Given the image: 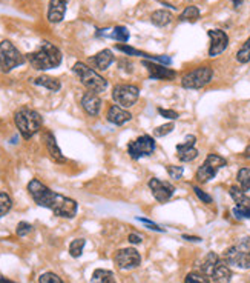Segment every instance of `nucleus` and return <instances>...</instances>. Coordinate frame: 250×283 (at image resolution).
<instances>
[{
  "mask_svg": "<svg viewBox=\"0 0 250 283\" xmlns=\"http://www.w3.org/2000/svg\"><path fill=\"white\" fill-rule=\"evenodd\" d=\"M236 182L239 188H242L244 191H248L250 189V168H241L236 174Z\"/></svg>",
  "mask_w": 250,
  "mask_h": 283,
  "instance_id": "29",
  "label": "nucleus"
},
{
  "mask_svg": "<svg viewBox=\"0 0 250 283\" xmlns=\"http://www.w3.org/2000/svg\"><path fill=\"white\" fill-rule=\"evenodd\" d=\"M38 283H63L62 278L54 272H45L38 277Z\"/></svg>",
  "mask_w": 250,
  "mask_h": 283,
  "instance_id": "37",
  "label": "nucleus"
},
{
  "mask_svg": "<svg viewBox=\"0 0 250 283\" xmlns=\"http://www.w3.org/2000/svg\"><path fill=\"white\" fill-rule=\"evenodd\" d=\"M172 19H174V16L166 10H158V11L152 13V16H151V22L155 26H160V28L168 26L172 22Z\"/></svg>",
  "mask_w": 250,
  "mask_h": 283,
  "instance_id": "24",
  "label": "nucleus"
},
{
  "mask_svg": "<svg viewBox=\"0 0 250 283\" xmlns=\"http://www.w3.org/2000/svg\"><path fill=\"white\" fill-rule=\"evenodd\" d=\"M115 48H117L118 51L124 53V54H128V56H137V57H144V59L149 57V54L141 53V51H138V50H135V48H132V47H129V45H117Z\"/></svg>",
  "mask_w": 250,
  "mask_h": 283,
  "instance_id": "34",
  "label": "nucleus"
},
{
  "mask_svg": "<svg viewBox=\"0 0 250 283\" xmlns=\"http://www.w3.org/2000/svg\"><path fill=\"white\" fill-rule=\"evenodd\" d=\"M184 283H211V278L203 272H189L184 278Z\"/></svg>",
  "mask_w": 250,
  "mask_h": 283,
  "instance_id": "33",
  "label": "nucleus"
},
{
  "mask_svg": "<svg viewBox=\"0 0 250 283\" xmlns=\"http://www.w3.org/2000/svg\"><path fill=\"white\" fill-rule=\"evenodd\" d=\"M72 71L78 75L81 85L85 87L88 91L95 93V94H100V93H105V91H106V88H108L106 78H103L95 69H92V68L88 66L86 63L77 62V63L74 65Z\"/></svg>",
  "mask_w": 250,
  "mask_h": 283,
  "instance_id": "4",
  "label": "nucleus"
},
{
  "mask_svg": "<svg viewBox=\"0 0 250 283\" xmlns=\"http://www.w3.org/2000/svg\"><path fill=\"white\" fill-rule=\"evenodd\" d=\"M236 62L241 65H245L250 62V37L242 44V47L236 53Z\"/></svg>",
  "mask_w": 250,
  "mask_h": 283,
  "instance_id": "28",
  "label": "nucleus"
},
{
  "mask_svg": "<svg viewBox=\"0 0 250 283\" xmlns=\"http://www.w3.org/2000/svg\"><path fill=\"white\" fill-rule=\"evenodd\" d=\"M175 125L174 122H169V124H164V125H160L154 130V136L155 137H164V136H168L174 131Z\"/></svg>",
  "mask_w": 250,
  "mask_h": 283,
  "instance_id": "35",
  "label": "nucleus"
},
{
  "mask_svg": "<svg viewBox=\"0 0 250 283\" xmlns=\"http://www.w3.org/2000/svg\"><path fill=\"white\" fill-rule=\"evenodd\" d=\"M108 122H111L112 125H117V127H121L124 124H128L132 120V114L126 109V108H121L118 105H111L109 109H108Z\"/></svg>",
  "mask_w": 250,
  "mask_h": 283,
  "instance_id": "15",
  "label": "nucleus"
},
{
  "mask_svg": "<svg viewBox=\"0 0 250 283\" xmlns=\"http://www.w3.org/2000/svg\"><path fill=\"white\" fill-rule=\"evenodd\" d=\"M85 245H86V240H85V238H75V240H72L71 245H69V254H71L74 259H78V257L83 254Z\"/></svg>",
  "mask_w": 250,
  "mask_h": 283,
  "instance_id": "30",
  "label": "nucleus"
},
{
  "mask_svg": "<svg viewBox=\"0 0 250 283\" xmlns=\"http://www.w3.org/2000/svg\"><path fill=\"white\" fill-rule=\"evenodd\" d=\"M143 66L147 69L149 77L155 80H174L177 77V72L161 63H155L154 60H143Z\"/></svg>",
  "mask_w": 250,
  "mask_h": 283,
  "instance_id": "14",
  "label": "nucleus"
},
{
  "mask_svg": "<svg viewBox=\"0 0 250 283\" xmlns=\"http://www.w3.org/2000/svg\"><path fill=\"white\" fill-rule=\"evenodd\" d=\"M232 2H233L235 8H239V7H241V4H242V0H232Z\"/></svg>",
  "mask_w": 250,
  "mask_h": 283,
  "instance_id": "46",
  "label": "nucleus"
},
{
  "mask_svg": "<svg viewBox=\"0 0 250 283\" xmlns=\"http://www.w3.org/2000/svg\"><path fill=\"white\" fill-rule=\"evenodd\" d=\"M26 57L10 42V40H4L0 44V69L4 72H10L14 68L23 65Z\"/></svg>",
  "mask_w": 250,
  "mask_h": 283,
  "instance_id": "8",
  "label": "nucleus"
},
{
  "mask_svg": "<svg viewBox=\"0 0 250 283\" xmlns=\"http://www.w3.org/2000/svg\"><path fill=\"white\" fill-rule=\"evenodd\" d=\"M31 231H32V225H29V223H26V222H20V223L17 225V235H19V237H25V235H28Z\"/></svg>",
  "mask_w": 250,
  "mask_h": 283,
  "instance_id": "40",
  "label": "nucleus"
},
{
  "mask_svg": "<svg viewBox=\"0 0 250 283\" xmlns=\"http://www.w3.org/2000/svg\"><path fill=\"white\" fill-rule=\"evenodd\" d=\"M141 240H143V237L137 232H131L129 237H128V241L131 245H138V244H141Z\"/></svg>",
  "mask_w": 250,
  "mask_h": 283,
  "instance_id": "44",
  "label": "nucleus"
},
{
  "mask_svg": "<svg viewBox=\"0 0 250 283\" xmlns=\"http://www.w3.org/2000/svg\"><path fill=\"white\" fill-rule=\"evenodd\" d=\"M0 283H16V281H13V280H8V278L2 277V278H0Z\"/></svg>",
  "mask_w": 250,
  "mask_h": 283,
  "instance_id": "47",
  "label": "nucleus"
},
{
  "mask_svg": "<svg viewBox=\"0 0 250 283\" xmlns=\"http://www.w3.org/2000/svg\"><path fill=\"white\" fill-rule=\"evenodd\" d=\"M155 139L144 134V136H140L138 139L132 140L129 145H128V154L131 158L134 160H138L141 157H149L154 154L155 151Z\"/></svg>",
  "mask_w": 250,
  "mask_h": 283,
  "instance_id": "10",
  "label": "nucleus"
},
{
  "mask_svg": "<svg viewBox=\"0 0 250 283\" xmlns=\"http://www.w3.org/2000/svg\"><path fill=\"white\" fill-rule=\"evenodd\" d=\"M114 262L120 269L131 271V269H135V268L140 266L141 256L135 248H123V250L117 251V254L114 257Z\"/></svg>",
  "mask_w": 250,
  "mask_h": 283,
  "instance_id": "11",
  "label": "nucleus"
},
{
  "mask_svg": "<svg viewBox=\"0 0 250 283\" xmlns=\"http://www.w3.org/2000/svg\"><path fill=\"white\" fill-rule=\"evenodd\" d=\"M43 142H45V146H46L48 154L51 155V158L56 160V161H59V164H65L66 158H65V155L62 154V151H60V148H59V145H57V140H56V137H54V134H53L51 131H45V134H43Z\"/></svg>",
  "mask_w": 250,
  "mask_h": 283,
  "instance_id": "18",
  "label": "nucleus"
},
{
  "mask_svg": "<svg viewBox=\"0 0 250 283\" xmlns=\"http://www.w3.org/2000/svg\"><path fill=\"white\" fill-rule=\"evenodd\" d=\"M207 34H209V38H211L209 56L217 57L221 53H224L226 48L229 47V35L223 29H209Z\"/></svg>",
  "mask_w": 250,
  "mask_h": 283,
  "instance_id": "13",
  "label": "nucleus"
},
{
  "mask_svg": "<svg viewBox=\"0 0 250 283\" xmlns=\"http://www.w3.org/2000/svg\"><path fill=\"white\" fill-rule=\"evenodd\" d=\"M149 188H151L152 195L155 197L158 204H166V201H169L175 192V186L171 182H164V180H160L155 177L149 180Z\"/></svg>",
  "mask_w": 250,
  "mask_h": 283,
  "instance_id": "12",
  "label": "nucleus"
},
{
  "mask_svg": "<svg viewBox=\"0 0 250 283\" xmlns=\"http://www.w3.org/2000/svg\"><path fill=\"white\" fill-rule=\"evenodd\" d=\"M62 59L63 57H62L60 50L49 42H41V45L35 51L26 56V60L37 71H46V69L57 68L62 63Z\"/></svg>",
  "mask_w": 250,
  "mask_h": 283,
  "instance_id": "2",
  "label": "nucleus"
},
{
  "mask_svg": "<svg viewBox=\"0 0 250 283\" xmlns=\"http://www.w3.org/2000/svg\"><path fill=\"white\" fill-rule=\"evenodd\" d=\"M13 207V200L7 192H0V219H2Z\"/></svg>",
  "mask_w": 250,
  "mask_h": 283,
  "instance_id": "32",
  "label": "nucleus"
},
{
  "mask_svg": "<svg viewBox=\"0 0 250 283\" xmlns=\"http://www.w3.org/2000/svg\"><path fill=\"white\" fill-rule=\"evenodd\" d=\"M183 238L189 240V241H201V237H195V235H186V234H183Z\"/></svg>",
  "mask_w": 250,
  "mask_h": 283,
  "instance_id": "45",
  "label": "nucleus"
},
{
  "mask_svg": "<svg viewBox=\"0 0 250 283\" xmlns=\"http://www.w3.org/2000/svg\"><path fill=\"white\" fill-rule=\"evenodd\" d=\"M112 62H114V54L111 50H103L89 59L92 69H97V71H106L112 65Z\"/></svg>",
  "mask_w": 250,
  "mask_h": 283,
  "instance_id": "19",
  "label": "nucleus"
},
{
  "mask_svg": "<svg viewBox=\"0 0 250 283\" xmlns=\"http://www.w3.org/2000/svg\"><path fill=\"white\" fill-rule=\"evenodd\" d=\"M69 0H51L48 8V20L51 23H60L65 17Z\"/></svg>",
  "mask_w": 250,
  "mask_h": 283,
  "instance_id": "17",
  "label": "nucleus"
},
{
  "mask_svg": "<svg viewBox=\"0 0 250 283\" xmlns=\"http://www.w3.org/2000/svg\"><path fill=\"white\" fill-rule=\"evenodd\" d=\"M223 260L235 268L248 269L250 268V238L244 237L235 245L227 248L223 254Z\"/></svg>",
  "mask_w": 250,
  "mask_h": 283,
  "instance_id": "5",
  "label": "nucleus"
},
{
  "mask_svg": "<svg viewBox=\"0 0 250 283\" xmlns=\"http://www.w3.org/2000/svg\"><path fill=\"white\" fill-rule=\"evenodd\" d=\"M109 37H112L114 40H117V42H120V44H126L129 40V31H128L126 26H115Z\"/></svg>",
  "mask_w": 250,
  "mask_h": 283,
  "instance_id": "31",
  "label": "nucleus"
},
{
  "mask_svg": "<svg viewBox=\"0 0 250 283\" xmlns=\"http://www.w3.org/2000/svg\"><path fill=\"white\" fill-rule=\"evenodd\" d=\"M140 97V90L135 85H117L112 90V99L114 102L121 108H131L137 103Z\"/></svg>",
  "mask_w": 250,
  "mask_h": 283,
  "instance_id": "9",
  "label": "nucleus"
},
{
  "mask_svg": "<svg viewBox=\"0 0 250 283\" xmlns=\"http://www.w3.org/2000/svg\"><path fill=\"white\" fill-rule=\"evenodd\" d=\"M220 262H221V259H220V256H218L217 253H209V254H207V256L203 259V262H201V265H199V272L206 274L207 277H211L212 271L215 269V266H217Z\"/></svg>",
  "mask_w": 250,
  "mask_h": 283,
  "instance_id": "23",
  "label": "nucleus"
},
{
  "mask_svg": "<svg viewBox=\"0 0 250 283\" xmlns=\"http://www.w3.org/2000/svg\"><path fill=\"white\" fill-rule=\"evenodd\" d=\"M227 165V160L224 157H221L220 154H209L206 157V160L199 165V168L196 170L195 179L199 183H207L211 182L221 168H224Z\"/></svg>",
  "mask_w": 250,
  "mask_h": 283,
  "instance_id": "7",
  "label": "nucleus"
},
{
  "mask_svg": "<svg viewBox=\"0 0 250 283\" xmlns=\"http://www.w3.org/2000/svg\"><path fill=\"white\" fill-rule=\"evenodd\" d=\"M14 124L23 139H31L40 131L41 125H43V118L34 109L20 108L14 114Z\"/></svg>",
  "mask_w": 250,
  "mask_h": 283,
  "instance_id": "3",
  "label": "nucleus"
},
{
  "mask_svg": "<svg viewBox=\"0 0 250 283\" xmlns=\"http://www.w3.org/2000/svg\"><path fill=\"white\" fill-rule=\"evenodd\" d=\"M199 16H201V13H199V10L195 7V5H189V7H186L184 8V11L180 14V22H189V23H193V22H196L198 19H199Z\"/></svg>",
  "mask_w": 250,
  "mask_h": 283,
  "instance_id": "26",
  "label": "nucleus"
},
{
  "mask_svg": "<svg viewBox=\"0 0 250 283\" xmlns=\"http://www.w3.org/2000/svg\"><path fill=\"white\" fill-rule=\"evenodd\" d=\"M192 189H193V192H195V195L203 201V204H212V201H214V198L209 195V194H207V192H204L201 188H198L196 185H193L192 186Z\"/></svg>",
  "mask_w": 250,
  "mask_h": 283,
  "instance_id": "38",
  "label": "nucleus"
},
{
  "mask_svg": "<svg viewBox=\"0 0 250 283\" xmlns=\"http://www.w3.org/2000/svg\"><path fill=\"white\" fill-rule=\"evenodd\" d=\"M32 84L34 85H38V87H43L49 91H54L57 93L60 88H62V84L60 80L56 78V77H51V75H40V77H35L32 78Z\"/></svg>",
  "mask_w": 250,
  "mask_h": 283,
  "instance_id": "22",
  "label": "nucleus"
},
{
  "mask_svg": "<svg viewBox=\"0 0 250 283\" xmlns=\"http://www.w3.org/2000/svg\"><path fill=\"white\" fill-rule=\"evenodd\" d=\"M158 114L164 118H169V120H177L180 117V114L174 109H164V108H158Z\"/></svg>",
  "mask_w": 250,
  "mask_h": 283,
  "instance_id": "39",
  "label": "nucleus"
},
{
  "mask_svg": "<svg viewBox=\"0 0 250 283\" xmlns=\"http://www.w3.org/2000/svg\"><path fill=\"white\" fill-rule=\"evenodd\" d=\"M229 194L233 198L238 208H250V197L245 194V191L242 188H239L238 185H233V186H230Z\"/></svg>",
  "mask_w": 250,
  "mask_h": 283,
  "instance_id": "21",
  "label": "nucleus"
},
{
  "mask_svg": "<svg viewBox=\"0 0 250 283\" xmlns=\"http://www.w3.org/2000/svg\"><path fill=\"white\" fill-rule=\"evenodd\" d=\"M28 192L38 207L51 210L57 217L74 219L77 214L78 205L74 198L54 192L37 179H32L28 183Z\"/></svg>",
  "mask_w": 250,
  "mask_h": 283,
  "instance_id": "1",
  "label": "nucleus"
},
{
  "mask_svg": "<svg viewBox=\"0 0 250 283\" xmlns=\"http://www.w3.org/2000/svg\"><path fill=\"white\" fill-rule=\"evenodd\" d=\"M195 142H196V137H195V136H192V134H189V136H186V139H184V142H183V143L177 145V149L193 148V146H195Z\"/></svg>",
  "mask_w": 250,
  "mask_h": 283,
  "instance_id": "41",
  "label": "nucleus"
},
{
  "mask_svg": "<svg viewBox=\"0 0 250 283\" xmlns=\"http://www.w3.org/2000/svg\"><path fill=\"white\" fill-rule=\"evenodd\" d=\"M198 149L193 148H186V149H177V157L183 164H189V161H193L198 157Z\"/></svg>",
  "mask_w": 250,
  "mask_h": 283,
  "instance_id": "27",
  "label": "nucleus"
},
{
  "mask_svg": "<svg viewBox=\"0 0 250 283\" xmlns=\"http://www.w3.org/2000/svg\"><path fill=\"white\" fill-rule=\"evenodd\" d=\"M137 220L138 222H141V223H144L149 229H152V231H158V232H164V229L163 228H160L157 223H154V222H151V220H147V219H141V217H137Z\"/></svg>",
  "mask_w": 250,
  "mask_h": 283,
  "instance_id": "43",
  "label": "nucleus"
},
{
  "mask_svg": "<svg viewBox=\"0 0 250 283\" xmlns=\"http://www.w3.org/2000/svg\"><path fill=\"white\" fill-rule=\"evenodd\" d=\"M211 278H212L214 283H230V280H232V269L227 266V263L224 260H221L215 266V269L212 271Z\"/></svg>",
  "mask_w": 250,
  "mask_h": 283,
  "instance_id": "20",
  "label": "nucleus"
},
{
  "mask_svg": "<svg viewBox=\"0 0 250 283\" xmlns=\"http://www.w3.org/2000/svg\"><path fill=\"white\" fill-rule=\"evenodd\" d=\"M81 108L85 109L88 115H98L102 109V99L98 97V94L88 91L81 97Z\"/></svg>",
  "mask_w": 250,
  "mask_h": 283,
  "instance_id": "16",
  "label": "nucleus"
},
{
  "mask_svg": "<svg viewBox=\"0 0 250 283\" xmlns=\"http://www.w3.org/2000/svg\"><path fill=\"white\" fill-rule=\"evenodd\" d=\"M166 171H168L169 177L174 179V180H180L184 174V168L183 167H177V165H169L166 167Z\"/></svg>",
  "mask_w": 250,
  "mask_h": 283,
  "instance_id": "36",
  "label": "nucleus"
},
{
  "mask_svg": "<svg viewBox=\"0 0 250 283\" xmlns=\"http://www.w3.org/2000/svg\"><path fill=\"white\" fill-rule=\"evenodd\" d=\"M214 78V69L211 66H198L181 77V87L186 90H201L209 85Z\"/></svg>",
  "mask_w": 250,
  "mask_h": 283,
  "instance_id": "6",
  "label": "nucleus"
},
{
  "mask_svg": "<svg viewBox=\"0 0 250 283\" xmlns=\"http://www.w3.org/2000/svg\"><path fill=\"white\" fill-rule=\"evenodd\" d=\"M92 283H117L114 272L108 269H95L91 278Z\"/></svg>",
  "mask_w": 250,
  "mask_h": 283,
  "instance_id": "25",
  "label": "nucleus"
},
{
  "mask_svg": "<svg viewBox=\"0 0 250 283\" xmlns=\"http://www.w3.org/2000/svg\"><path fill=\"white\" fill-rule=\"evenodd\" d=\"M233 214L236 219H250V208H238L235 207L233 208Z\"/></svg>",
  "mask_w": 250,
  "mask_h": 283,
  "instance_id": "42",
  "label": "nucleus"
}]
</instances>
